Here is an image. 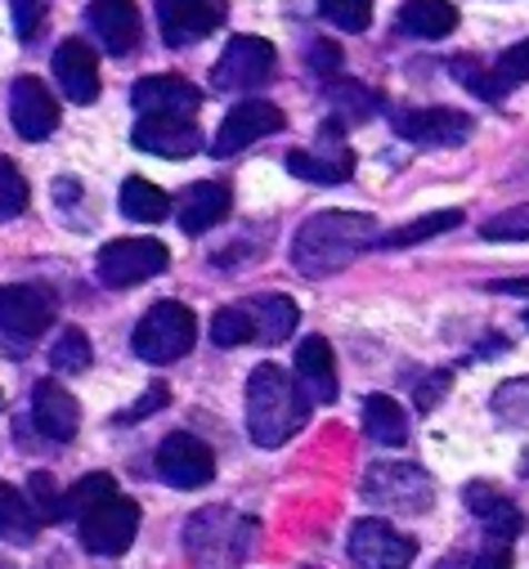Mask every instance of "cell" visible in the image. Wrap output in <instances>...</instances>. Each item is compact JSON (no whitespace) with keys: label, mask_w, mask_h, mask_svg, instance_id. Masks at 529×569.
Instances as JSON below:
<instances>
[{"label":"cell","mask_w":529,"mask_h":569,"mask_svg":"<svg viewBox=\"0 0 529 569\" xmlns=\"http://www.w3.org/2000/svg\"><path fill=\"white\" fill-rule=\"evenodd\" d=\"M372 242H381V229H377L372 216H363V211H319L297 229L292 264L306 278H328V273H341Z\"/></svg>","instance_id":"obj_1"},{"label":"cell","mask_w":529,"mask_h":569,"mask_svg":"<svg viewBox=\"0 0 529 569\" xmlns=\"http://www.w3.org/2000/svg\"><path fill=\"white\" fill-rule=\"evenodd\" d=\"M310 417V395H301V381L288 377L275 363H260L247 381V436L260 449L288 445Z\"/></svg>","instance_id":"obj_2"},{"label":"cell","mask_w":529,"mask_h":569,"mask_svg":"<svg viewBox=\"0 0 529 569\" xmlns=\"http://www.w3.org/2000/svg\"><path fill=\"white\" fill-rule=\"evenodd\" d=\"M251 533H256V525L247 516L211 507V511H198L189 520L184 547H189V560L198 569H238L251 551Z\"/></svg>","instance_id":"obj_3"},{"label":"cell","mask_w":529,"mask_h":569,"mask_svg":"<svg viewBox=\"0 0 529 569\" xmlns=\"http://www.w3.org/2000/svg\"><path fill=\"white\" fill-rule=\"evenodd\" d=\"M198 341V319L189 306L180 301H158L140 323L136 337H130V350H136L144 363H176L193 350Z\"/></svg>","instance_id":"obj_4"},{"label":"cell","mask_w":529,"mask_h":569,"mask_svg":"<svg viewBox=\"0 0 529 569\" xmlns=\"http://www.w3.org/2000/svg\"><path fill=\"white\" fill-rule=\"evenodd\" d=\"M275 68H279V50L264 37H233L224 46L220 63L211 68V90L216 94H251L275 81Z\"/></svg>","instance_id":"obj_5"},{"label":"cell","mask_w":529,"mask_h":569,"mask_svg":"<svg viewBox=\"0 0 529 569\" xmlns=\"http://www.w3.org/2000/svg\"><path fill=\"white\" fill-rule=\"evenodd\" d=\"M171 264V251L158 238H117L99 251V282L103 288H136V282L162 273Z\"/></svg>","instance_id":"obj_6"},{"label":"cell","mask_w":529,"mask_h":569,"mask_svg":"<svg viewBox=\"0 0 529 569\" xmlns=\"http://www.w3.org/2000/svg\"><path fill=\"white\" fill-rule=\"evenodd\" d=\"M136 529H140V502L112 493L81 516V547L94 556H121L136 542Z\"/></svg>","instance_id":"obj_7"},{"label":"cell","mask_w":529,"mask_h":569,"mask_svg":"<svg viewBox=\"0 0 529 569\" xmlns=\"http://www.w3.org/2000/svg\"><path fill=\"white\" fill-rule=\"evenodd\" d=\"M346 551L355 569H409L418 556V542L400 529H390L386 520H355Z\"/></svg>","instance_id":"obj_8"},{"label":"cell","mask_w":529,"mask_h":569,"mask_svg":"<svg viewBox=\"0 0 529 569\" xmlns=\"http://www.w3.org/2000/svg\"><path fill=\"white\" fill-rule=\"evenodd\" d=\"M431 480L422 467L413 462H386V467H372L368 480H363V498L368 502H381L390 511H405V516H418L431 507Z\"/></svg>","instance_id":"obj_9"},{"label":"cell","mask_w":529,"mask_h":569,"mask_svg":"<svg viewBox=\"0 0 529 569\" xmlns=\"http://www.w3.org/2000/svg\"><path fill=\"white\" fill-rule=\"evenodd\" d=\"M54 292L41 282H14V288H0V332L19 337V341H37L50 323H54Z\"/></svg>","instance_id":"obj_10"},{"label":"cell","mask_w":529,"mask_h":569,"mask_svg":"<svg viewBox=\"0 0 529 569\" xmlns=\"http://www.w3.org/2000/svg\"><path fill=\"white\" fill-rule=\"evenodd\" d=\"M130 139H136V149L167 162H184L202 153V130L193 126V117H180V112H144L136 130H130Z\"/></svg>","instance_id":"obj_11"},{"label":"cell","mask_w":529,"mask_h":569,"mask_svg":"<svg viewBox=\"0 0 529 569\" xmlns=\"http://www.w3.org/2000/svg\"><path fill=\"white\" fill-rule=\"evenodd\" d=\"M153 467H158V480L171 485V489H202V485L216 476V453H211V445H202L198 436L176 431V436H167V440L158 445Z\"/></svg>","instance_id":"obj_12"},{"label":"cell","mask_w":529,"mask_h":569,"mask_svg":"<svg viewBox=\"0 0 529 569\" xmlns=\"http://www.w3.org/2000/svg\"><path fill=\"white\" fill-rule=\"evenodd\" d=\"M275 130H283V108L279 103H270V99H242L220 121V130L211 139V153L216 158H233V153H242L247 144H256V139L275 134Z\"/></svg>","instance_id":"obj_13"},{"label":"cell","mask_w":529,"mask_h":569,"mask_svg":"<svg viewBox=\"0 0 529 569\" xmlns=\"http://www.w3.org/2000/svg\"><path fill=\"white\" fill-rule=\"evenodd\" d=\"M395 134L409 139V144H422V149H453L471 134V117L458 112V108H400L390 117Z\"/></svg>","instance_id":"obj_14"},{"label":"cell","mask_w":529,"mask_h":569,"mask_svg":"<svg viewBox=\"0 0 529 569\" xmlns=\"http://www.w3.org/2000/svg\"><path fill=\"white\" fill-rule=\"evenodd\" d=\"M288 171H292L297 180H306V184H346V180L355 176V153L341 144V126L328 121V126L319 130L315 153H306V149L288 153Z\"/></svg>","instance_id":"obj_15"},{"label":"cell","mask_w":529,"mask_h":569,"mask_svg":"<svg viewBox=\"0 0 529 569\" xmlns=\"http://www.w3.org/2000/svg\"><path fill=\"white\" fill-rule=\"evenodd\" d=\"M229 19V0H158V23L167 46H193Z\"/></svg>","instance_id":"obj_16"},{"label":"cell","mask_w":529,"mask_h":569,"mask_svg":"<svg viewBox=\"0 0 529 569\" xmlns=\"http://www.w3.org/2000/svg\"><path fill=\"white\" fill-rule=\"evenodd\" d=\"M86 23H90L94 41L108 54H130V50L140 46V37H144L136 0H90V6H86Z\"/></svg>","instance_id":"obj_17"},{"label":"cell","mask_w":529,"mask_h":569,"mask_svg":"<svg viewBox=\"0 0 529 569\" xmlns=\"http://www.w3.org/2000/svg\"><path fill=\"white\" fill-rule=\"evenodd\" d=\"M10 121H14V130L23 134V139H46V134H54V126H59V103H54V94L46 90V81H37V77H19L14 86H10Z\"/></svg>","instance_id":"obj_18"},{"label":"cell","mask_w":529,"mask_h":569,"mask_svg":"<svg viewBox=\"0 0 529 569\" xmlns=\"http://www.w3.org/2000/svg\"><path fill=\"white\" fill-rule=\"evenodd\" d=\"M54 81L72 103H94L99 99V59L86 41H63L54 50Z\"/></svg>","instance_id":"obj_19"},{"label":"cell","mask_w":529,"mask_h":569,"mask_svg":"<svg viewBox=\"0 0 529 569\" xmlns=\"http://www.w3.org/2000/svg\"><path fill=\"white\" fill-rule=\"evenodd\" d=\"M32 417H37V431L54 445H68L77 436V426H81V408L59 381H41L32 390Z\"/></svg>","instance_id":"obj_20"},{"label":"cell","mask_w":529,"mask_h":569,"mask_svg":"<svg viewBox=\"0 0 529 569\" xmlns=\"http://www.w3.org/2000/svg\"><path fill=\"white\" fill-rule=\"evenodd\" d=\"M130 103L144 112H180V117H193L198 103H202V90L184 77H144L130 86Z\"/></svg>","instance_id":"obj_21"},{"label":"cell","mask_w":529,"mask_h":569,"mask_svg":"<svg viewBox=\"0 0 529 569\" xmlns=\"http://www.w3.org/2000/svg\"><path fill=\"white\" fill-rule=\"evenodd\" d=\"M229 202H233V193H229L224 180H198V184H189L180 193L176 220H180L184 233H207L211 224H220L229 216Z\"/></svg>","instance_id":"obj_22"},{"label":"cell","mask_w":529,"mask_h":569,"mask_svg":"<svg viewBox=\"0 0 529 569\" xmlns=\"http://www.w3.org/2000/svg\"><path fill=\"white\" fill-rule=\"evenodd\" d=\"M297 381L310 395V403L337 399V363H332V346L323 337H306L297 346Z\"/></svg>","instance_id":"obj_23"},{"label":"cell","mask_w":529,"mask_h":569,"mask_svg":"<svg viewBox=\"0 0 529 569\" xmlns=\"http://www.w3.org/2000/svg\"><path fill=\"white\" fill-rule=\"evenodd\" d=\"M467 511L485 525L489 538H502V542L525 529V516L516 511V502H511L507 493L489 489V485H467Z\"/></svg>","instance_id":"obj_24"},{"label":"cell","mask_w":529,"mask_h":569,"mask_svg":"<svg viewBox=\"0 0 529 569\" xmlns=\"http://www.w3.org/2000/svg\"><path fill=\"white\" fill-rule=\"evenodd\" d=\"M323 99H328V121H337L341 130H346V126H363V121L381 108V94L368 90L363 81H350V77L328 81Z\"/></svg>","instance_id":"obj_25"},{"label":"cell","mask_w":529,"mask_h":569,"mask_svg":"<svg viewBox=\"0 0 529 569\" xmlns=\"http://www.w3.org/2000/svg\"><path fill=\"white\" fill-rule=\"evenodd\" d=\"M529 81V41H520V46H511V50H502L498 54V63H489V68H480V77H476V94L480 99H489V103H498V99H507L516 86H525Z\"/></svg>","instance_id":"obj_26"},{"label":"cell","mask_w":529,"mask_h":569,"mask_svg":"<svg viewBox=\"0 0 529 569\" xmlns=\"http://www.w3.org/2000/svg\"><path fill=\"white\" fill-rule=\"evenodd\" d=\"M458 28V10L449 0H405L400 10V32L413 41H440Z\"/></svg>","instance_id":"obj_27"},{"label":"cell","mask_w":529,"mask_h":569,"mask_svg":"<svg viewBox=\"0 0 529 569\" xmlns=\"http://www.w3.org/2000/svg\"><path fill=\"white\" fill-rule=\"evenodd\" d=\"M363 431H368L372 445L400 449L409 440V417H405V408L395 403L390 395H368L363 399Z\"/></svg>","instance_id":"obj_28"},{"label":"cell","mask_w":529,"mask_h":569,"mask_svg":"<svg viewBox=\"0 0 529 569\" xmlns=\"http://www.w3.org/2000/svg\"><path fill=\"white\" fill-rule=\"evenodd\" d=\"M121 216L126 220H140V224H158L171 216V193H162L158 184L140 180V176H130L121 184Z\"/></svg>","instance_id":"obj_29"},{"label":"cell","mask_w":529,"mask_h":569,"mask_svg":"<svg viewBox=\"0 0 529 569\" xmlns=\"http://www.w3.org/2000/svg\"><path fill=\"white\" fill-rule=\"evenodd\" d=\"M37 529H41V520H37L28 493H19L14 485L0 480V538L6 542H32Z\"/></svg>","instance_id":"obj_30"},{"label":"cell","mask_w":529,"mask_h":569,"mask_svg":"<svg viewBox=\"0 0 529 569\" xmlns=\"http://www.w3.org/2000/svg\"><path fill=\"white\" fill-rule=\"evenodd\" d=\"M247 310L256 319V341H283L297 332V319H301L288 297H256L247 301Z\"/></svg>","instance_id":"obj_31"},{"label":"cell","mask_w":529,"mask_h":569,"mask_svg":"<svg viewBox=\"0 0 529 569\" xmlns=\"http://www.w3.org/2000/svg\"><path fill=\"white\" fill-rule=\"evenodd\" d=\"M211 341H216L220 350H233V346L256 341V319H251V310H247V306H224V310H216V315H211Z\"/></svg>","instance_id":"obj_32"},{"label":"cell","mask_w":529,"mask_h":569,"mask_svg":"<svg viewBox=\"0 0 529 569\" xmlns=\"http://www.w3.org/2000/svg\"><path fill=\"white\" fill-rule=\"evenodd\" d=\"M458 224H462V211H436V216H422V220H413V224H405V229L381 233V242H386V247H413V242L436 238V233H449V229H458Z\"/></svg>","instance_id":"obj_33"},{"label":"cell","mask_w":529,"mask_h":569,"mask_svg":"<svg viewBox=\"0 0 529 569\" xmlns=\"http://www.w3.org/2000/svg\"><path fill=\"white\" fill-rule=\"evenodd\" d=\"M112 493H117L112 476H103V471H99V476L77 480V485L63 493V507H68V516H77V520H81L90 507H99V502H103V498H112Z\"/></svg>","instance_id":"obj_34"},{"label":"cell","mask_w":529,"mask_h":569,"mask_svg":"<svg viewBox=\"0 0 529 569\" xmlns=\"http://www.w3.org/2000/svg\"><path fill=\"white\" fill-rule=\"evenodd\" d=\"M319 14L341 32H363L372 23V0H319Z\"/></svg>","instance_id":"obj_35"},{"label":"cell","mask_w":529,"mask_h":569,"mask_svg":"<svg viewBox=\"0 0 529 569\" xmlns=\"http://www.w3.org/2000/svg\"><path fill=\"white\" fill-rule=\"evenodd\" d=\"M23 207H28V180L10 158H0V220L23 216Z\"/></svg>","instance_id":"obj_36"},{"label":"cell","mask_w":529,"mask_h":569,"mask_svg":"<svg viewBox=\"0 0 529 569\" xmlns=\"http://www.w3.org/2000/svg\"><path fill=\"white\" fill-rule=\"evenodd\" d=\"M28 502H32V511H37V520H41V525H54V520H63V516H68L63 493L54 489V480H50L46 471H37V476H32V485H28Z\"/></svg>","instance_id":"obj_37"},{"label":"cell","mask_w":529,"mask_h":569,"mask_svg":"<svg viewBox=\"0 0 529 569\" xmlns=\"http://www.w3.org/2000/svg\"><path fill=\"white\" fill-rule=\"evenodd\" d=\"M50 363H54L59 372H86V368H90V341H86V332L68 328V332L54 341Z\"/></svg>","instance_id":"obj_38"},{"label":"cell","mask_w":529,"mask_h":569,"mask_svg":"<svg viewBox=\"0 0 529 569\" xmlns=\"http://www.w3.org/2000/svg\"><path fill=\"white\" fill-rule=\"evenodd\" d=\"M480 233L489 242H529V202L525 207H511V211H502L493 220H485Z\"/></svg>","instance_id":"obj_39"},{"label":"cell","mask_w":529,"mask_h":569,"mask_svg":"<svg viewBox=\"0 0 529 569\" xmlns=\"http://www.w3.org/2000/svg\"><path fill=\"white\" fill-rule=\"evenodd\" d=\"M306 63H310L319 77H337V72H341V50H337L332 41H315V46L306 50Z\"/></svg>","instance_id":"obj_40"},{"label":"cell","mask_w":529,"mask_h":569,"mask_svg":"<svg viewBox=\"0 0 529 569\" xmlns=\"http://www.w3.org/2000/svg\"><path fill=\"white\" fill-rule=\"evenodd\" d=\"M14 19H19V37L32 41L46 23V10H41V0H14Z\"/></svg>","instance_id":"obj_41"},{"label":"cell","mask_w":529,"mask_h":569,"mask_svg":"<svg viewBox=\"0 0 529 569\" xmlns=\"http://www.w3.org/2000/svg\"><path fill=\"white\" fill-rule=\"evenodd\" d=\"M471 569H511V547L502 542V538H493L480 556H476V565Z\"/></svg>","instance_id":"obj_42"},{"label":"cell","mask_w":529,"mask_h":569,"mask_svg":"<svg viewBox=\"0 0 529 569\" xmlns=\"http://www.w3.org/2000/svg\"><path fill=\"white\" fill-rule=\"evenodd\" d=\"M162 403H167V386L158 381V386L149 390V399H144V403H136V408H130V412H121V421H130V417H149V412H158Z\"/></svg>","instance_id":"obj_43"},{"label":"cell","mask_w":529,"mask_h":569,"mask_svg":"<svg viewBox=\"0 0 529 569\" xmlns=\"http://www.w3.org/2000/svg\"><path fill=\"white\" fill-rule=\"evenodd\" d=\"M445 386H449V377H445V372H440V377H436L431 386H422V390H418V408H422V412H427V408H436V403H440V390H445Z\"/></svg>","instance_id":"obj_44"},{"label":"cell","mask_w":529,"mask_h":569,"mask_svg":"<svg viewBox=\"0 0 529 569\" xmlns=\"http://www.w3.org/2000/svg\"><path fill=\"white\" fill-rule=\"evenodd\" d=\"M493 292H507V297H529V278H502V282H493Z\"/></svg>","instance_id":"obj_45"},{"label":"cell","mask_w":529,"mask_h":569,"mask_svg":"<svg viewBox=\"0 0 529 569\" xmlns=\"http://www.w3.org/2000/svg\"><path fill=\"white\" fill-rule=\"evenodd\" d=\"M520 476H529V453H525V458H520Z\"/></svg>","instance_id":"obj_46"},{"label":"cell","mask_w":529,"mask_h":569,"mask_svg":"<svg viewBox=\"0 0 529 569\" xmlns=\"http://www.w3.org/2000/svg\"><path fill=\"white\" fill-rule=\"evenodd\" d=\"M0 569H10V565H0Z\"/></svg>","instance_id":"obj_47"},{"label":"cell","mask_w":529,"mask_h":569,"mask_svg":"<svg viewBox=\"0 0 529 569\" xmlns=\"http://www.w3.org/2000/svg\"><path fill=\"white\" fill-rule=\"evenodd\" d=\"M525 323H529V315H525Z\"/></svg>","instance_id":"obj_48"}]
</instances>
